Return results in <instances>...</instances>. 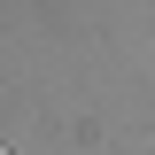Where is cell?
I'll use <instances>...</instances> for the list:
<instances>
[{
    "instance_id": "1",
    "label": "cell",
    "mask_w": 155,
    "mask_h": 155,
    "mask_svg": "<svg viewBox=\"0 0 155 155\" xmlns=\"http://www.w3.org/2000/svg\"><path fill=\"white\" fill-rule=\"evenodd\" d=\"M0 155H8V147H0Z\"/></svg>"
}]
</instances>
